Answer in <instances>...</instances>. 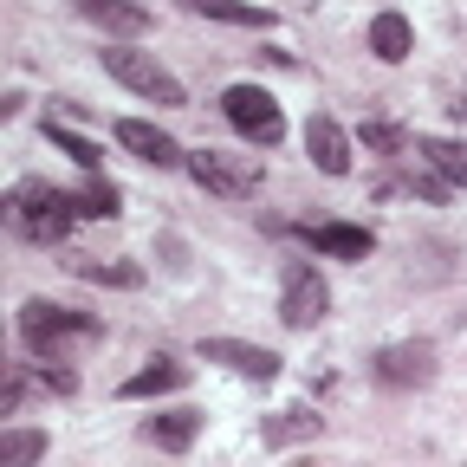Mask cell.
Segmentation results:
<instances>
[{
  "label": "cell",
  "instance_id": "d6986e66",
  "mask_svg": "<svg viewBox=\"0 0 467 467\" xmlns=\"http://www.w3.org/2000/svg\"><path fill=\"white\" fill-rule=\"evenodd\" d=\"M72 273H78V279H91V285H124V292H130V285H143V266H130V260H91V254H78V260H72Z\"/></svg>",
  "mask_w": 467,
  "mask_h": 467
},
{
  "label": "cell",
  "instance_id": "4fadbf2b",
  "mask_svg": "<svg viewBox=\"0 0 467 467\" xmlns=\"http://www.w3.org/2000/svg\"><path fill=\"white\" fill-rule=\"evenodd\" d=\"M189 383V364H175V358H150L137 377H124V402H143V396H169V389H182Z\"/></svg>",
  "mask_w": 467,
  "mask_h": 467
},
{
  "label": "cell",
  "instance_id": "3957f363",
  "mask_svg": "<svg viewBox=\"0 0 467 467\" xmlns=\"http://www.w3.org/2000/svg\"><path fill=\"white\" fill-rule=\"evenodd\" d=\"M104 72L124 85V91H137V98H150V104H182L189 91H182V78H175L169 66H156L150 52H130V46H104Z\"/></svg>",
  "mask_w": 467,
  "mask_h": 467
},
{
  "label": "cell",
  "instance_id": "603a6c76",
  "mask_svg": "<svg viewBox=\"0 0 467 467\" xmlns=\"http://www.w3.org/2000/svg\"><path fill=\"white\" fill-rule=\"evenodd\" d=\"M39 454H46L39 429H7V435H0V467H33Z\"/></svg>",
  "mask_w": 467,
  "mask_h": 467
},
{
  "label": "cell",
  "instance_id": "9a60e30c",
  "mask_svg": "<svg viewBox=\"0 0 467 467\" xmlns=\"http://www.w3.org/2000/svg\"><path fill=\"white\" fill-rule=\"evenodd\" d=\"M143 435H150L156 448H169V454H182V448L202 435V416H195V409H162V416L143 422Z\"/></svg>",
  "mask_w": 467,
  "mask_h": 467
},
{
  "label": "cell",
  "instance_id": "e0dca14e",
  "mask_svg": "<svg viewBox=\"0 0 467 467\" xmlns=\"http://www.w3.org/2000/svg\"><path fill=\"white\" fill-rule=\"evenodd\" d=\"M416 156L435 175H448L454 189H467V143H454V137H416Z\"/></svg>",
  "mask_w": 467,
  "mask_h": 467
},
{
  "label": "cell",
  "instance_id": "5bb4252c",
  "mask_svg": "<svg viewBox=\"0 0 467 467\" xmlns=\"http://www.w3.org/2000/svg\"><path fill=\"white\" fill-rule=\"evenodd\" d=\"M370 52L383 58V66H402V58L416 52V33H409V20H402L396 7H383V14L370 20Z\"/></svg>",
  "mask_w": 467,
  "mask_h": 467
},
{
  "label": "cell",
  "instance_id": "5b68a950",
  "mask_svg": "<svg viewBox=\"0 0 467 467\" xmlns=\"http://www.w3.org/2000/svg\"><path fill=\"white\" fill-rule=\"evenodd\" d=\"M221 110H227V124L241 130L254 150H273V143L285 137V117H279L273 91H260V85H227V91H221Z\"/></svg>",
  "mask_w": 467,
  "mask_h": 467
},
{
  "label": "cell",
  "instance_id": "30bf717a",
  "mask_svg": "<svg viewBox=\"0 0 467 467\" xmlns=\"http://www.w3.org/2000/svg\"><path fill=\"white\" fill-rule=\"evenodd\" d=\"M306 156L325 169V175H350V130L337 124V117H312V124H306Z\"/></svg>",
  "mask_w": 467,
  "mask_h": 467
},
{
  "label": "cell",
  "instance_id": "8992f818",
  "mask_svg": "<svg viewBox=\"0 0 467 467\" xmlns=\"http://www.w3.org/2000/svg\"><path fill=\"white\" fill-rule=\"evenodd\" d=\"M325 312H331V285L318 279V266L285 260V273H279V318H285L292 331H312Z\"/></svg>",
  "mask_w": 467,
  "mask_h": 467
},
{
  "label": "cell",
  "instance_id": "6da1fadb",
  "mask_svg": "<svg viewBox=\"0 0 467 467\" xmlns=\"http://www.w3.org/2000/svg\"><path fill=\"white\" fill-rule=\"evenodd\" d=\"M72 221H78V202L66 195V189H52V182H14V195H7V227L20 234V241H33V247H58L72 234Z\"/></svg>",
  "mask_w": 467,
  "mask_h": 467
},
{
  "label": "cell",
  "instance_id": "277c9868",
  "mask_svg": "<svg viewBox=\"0 0 467 467\" xmlns=\"http://www.w3.org/2000/svg\"><path fill=\"white\" fill-rule=\"evenodd\" d=\"M195 175V189L221 195V202H247L260 195V156H227V150H189L182 162Z\"/></svg>",
  "mask_w": 467,
  "mask_h": 467
},
{
  "label": "cell",
  "instance_id": "52a82bcc",
  "mask_svg": "<svg viewBox=\"0 0 467 467\" xmlns=\"http://www.w3.org/2000/svg\"><path fill=\"white\" fill-rule=\"evenodd\" d=\"M370 377H377L383 389H422V383L435 377V344H422V337L383 344L377 358H370Z\"/></svg>",
  "mask_w": 467,
  "mask_h": 467
},
{
  "label": "cell",
  "instance_id": "ffe728a7",
  "mask_svg": "<svg viewBox=\"0 0 467 467\" xmlns=\"http://www.w3.org/2000/svg\"><path fill=\"white\" fill-rule=\"evenodd\" d=\"M312 435H318V416H312V409H279V416L266 422V441H273V448L312 441Z\"/></svg>",
  "mask_w": 467,
  "mask_h": 467
},
{
  "label": "cell",
  "instance_id": "7402d4cb",
  "mask_svg": "<svg viewBox=\"0 0 467 467\" xmlns=\"http://www.w3.org/2000/svg\"><path fill=\"white\" fill-rule=\"evenodd\" d=\"M72 202H78V214H91V221H110V214H124V195H117V182H104V175H91V182H85Z\"/></svg>",
  "mask_w": 467,
  "mask_h": 467
},
{
  "label": "cell",
  "instance_id": "7c38bea8",
  "mask_svg": "<svg viewBox=\"0 0 467 467\" xmlns=\"http://www.w3.org/2000/svg\"><path fill=\"white\" fill-rule=\"evenodd\" d=\"M78 14H85L91 26L117 33V39H137V33H150V7H137V0H78Z\"/></svg>",
  "mask_w": 467,
  "mask_h": 467
},
{
  "label": "cell",
  "instance_id": "ba28073f",
  "mask_svg": "<svg viewBox=\"0 0 467 467\" xmlns=\"http://www.w3.org/2000/svg\"><path fill=\"white\" fill-rule=\"evenodd\" d=\"M202 358L208 364H227L234 377H247V383H273L279 377V358L266 344H241V337H202Z\"/></svg>",
  "mask_w": 467,
  "mask_h": 467
},
{
  "label": "cell",
  "instance_id": "8fae6325",
  "mask_svg": "<svg viewBox=\"0 0 467 467\" xmlns=\"http://www.w3.org/2000/svg\"><path fill=\"white\" fill-rule=\"evenodd\" d=\"M306 241H312V254H325V260H370L377 234H370V227H344V221H318V227H306Z\"/></svg>",
  "mask_w": 467,
  "mask_h": 467
},
{
  "label": "cell",
  "instance_id": "44dd1931",
  "mask_svg": "<svg viewBox=\"0 0 467 467\" xmlns=\"http://www.w3.org/2000/svg\"><path fill=\"white\" fill-rule=\"evenodd\" d=\"M46 137H52L58 150H66V156H72L85 175H98V169H104V150H98L91 137H78V130H66V124H52V117H46Z\"/></svg>",
  "mask_w": 467,
  "mask_h": 467
},
{
  "label": "cell",
  "instance_id": "ac0fdd59",
  "mask_svg": "<svg viewBox=\"0 0 467 467\" xmlns=\"http://www.w3.org/2000/svg\"><path fill=\"white\" fill-rule=\"evenodd\" d=\"M182 7L202 14V20H221V26H273V14L247 7V0H182Z\"/></svg>",
  "mask_w": 467,
  "mask_h": 467
},
{
  "label": "cell",
  "instance_id": "2e32d148",
  "mask_svg": "<svg viewBox=\"0 0 467 467\" xmlns=\"http://www.w3.org/2000/svg\"><path fill=\"white\" fill-rule=\"evenodd\" d=\"M358 143H364L370 156H383V162H409V156H416V137H409L402 124H383V117H364Z\"/></svg>",
  "mask_w": 467,
  "mask_h": 467
},
{
  "label": "cell",
  "instance_id": "cb8c5ba5",
  "mask_svg": "<svg viewBox=\"0 0 467 467\" xmlns=\"http://www.w3.org/2000/svg\"><path fill=\"white\" fill-rule=\"evenodd\" d=\"M20 402H26V364L7 370V389H0V416H20Z\"/></svg>",
  "mask_w": 467,
  "mask_h": 467
},
{
  "label": "cell",
  "instance_id": "9c48e42d",
  "mask_svg": "<svg viewBox=\"0 0 467 467\" xmlns=\"http://www.w3.org/2000/svg\"><path fill=\"white\" fill-rule=\"evenodd\" d=\"M117 143H124L130 156H143V162H156V169H182L189 162V150H175V137L143 124V117H124V124H117Z\"/></svg>",
  "mask_w": 467,
  "mask_h": 467
},
{
  "label": "cell",
  "instance_id": "7a4b0ae2",
  "mask_svg": "<svg viewBox=\"0 0 467 467\" xmlns=\"http://www.w3.org/2000/svg\"><path fill=\"white\" fill-rule=\"evenodd\" d=\"M98 331L104 325L91 312H72V306H52V299H26L20 306V337H26V350L39 364H66V344L98 337Z\"/></svg>",
  "mask_w": 467,
  "mask_h": 467
}]
</instances>
